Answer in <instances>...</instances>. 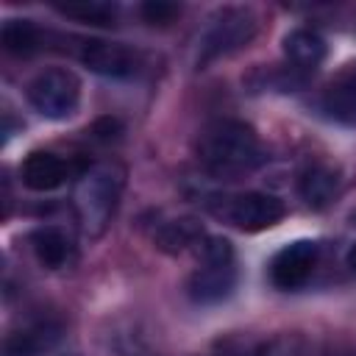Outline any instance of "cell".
<instances>
[{"label": "cell", "instance_id": "6da1fadb", "mask_svg": "<svg viewBox=\"0 0 356 356\" xmlns=\"http://www.w3.org/2000/svg\"><path fill=\"white\" fill-rule=\"evenodd\" d=\"M197 159L214 178L234 181L253 172L264 161L256 131L239 120H217L203 128L197 139Z\"/></svg>", "mask_w": 356, "mask_h": 356}, {"label": "cell", "instance_id": "7a4b0ae2", "mask_svg": "<svg viewBox=\"0 0 356 356\" xmlns=\"http://www.w3.org/2000/svg\"><path fill=\"white\" fill-rule=\"evenodd\" d=\"M122 181L125 172L120 164L114 161H103L95 167H86L78 175L75 192H72V203H75V214L81 222V231L89 239H97L106 234V228L114 220L120 195H122Z\"/></svg>", "mask_w": 356, "mask_h": 356}, {"label": "cell", "instance_id": "3957f363", "mask_svg": "<svg viewBox=\"0 0 356 356\" xmlns=\"http://www.w3.org/2000/svg\"><path fill=\"white\" fill-rule=\"evenodd\" d=\"M200 267L189 275L186 292L195 303L211 306L225 300L236 286V256L225 236H206L197 248Z\"/></svg>", "mask_w": 356, "mask_h": 356}, {"label": "cell", "instance_id": "277c9868", "mask_svg": "<svg viewBox=\"0 0 356 356\" xmlns=\"http://www.w3.org/2000/svg\"><path fill=\"white\" fill-rule=\"evenodd\" d=\"M256 14L250 8H242V6H228V8H220L206 31L200 33V42H197V56H195V67L197 70H206L209 64L242 50L253 36H256Z\"/></svg>", "mask_w": 356, "mask_h": 356}, {"label": "cell", "instance_id": "5b68a950", "mask_svg": "<svg viewBox=\"0 0 356 356\" xmlns=\"http://www.w3.org/2000/svg\"><path fill=\"white\" fill-rule=\"evenodd\" d=\"M28 103L44 120H67L78 111L81 81L67 67H47L28 83Z\"/></svg>", "mask_w": 356, "mask_h": 356}, {"label": "cell", "instance_id": "8992f818", "mask_svg": "<svg viewBox=\"0 0 356 356\" xmlns=\"http://www.w3.org/2000/svg\"><path fill=\"white\" fill-rule=\"evenodd\" d=\"M317 259H320V245L312 239H295L284 245L270 261V284L281 292L300 289L312 278Z\"/></svg>", "mask_w": 356, "mask_h": 356}, {"label": "cell", "instance_id": "52a82bcc", "mask_svg": "<svg viewBox=\"0 0 356 356\" xmlns=\"http://www.w3.org/2000/svg\"><path fill=\"white\" fill-rule=\"evenodd\" d=\"M284 203L273 195L264 192H245L228 200L225 206V220L231 225H236L239 231H264L273 228L275 222H281L284 217Z\"/></svg>", "mask_w": 356, "mask_h": 356}, {"label": "cell", "instance_id": "ba28073f", "mask_svg": "<svg viewBox=\"0 0 356 356\" xmlns=\"http://www.w3.org/2000/svg\"><path fill=\"white\" fill-rule=\"evenodd\" d=\"M81 61L106 78H131L139 70V56L125 47L122 42H106V39H86L81 44Z\"/></svg>", "mask_w": 356, "mask_h": 356}, {"label": "cell", "instance_id": "9c48e42d", "mask_svg": "<svg viewBox=\"0 0 356 356\" xmlns=\"http://www.w3.org/2000/svg\"><path fill=\"white\" fill-rule=\"evenodd\" d=\"M339 189H342V178H339V170H334L331 164L312 161L298 175V195L309 209L331 206L337 200Z\"/></svg>", "mask_w": 356, "mask_h": 356}, {"label": "cell", "instance_id": "30bf717a", "mask_svg": "<svg viewBox=\"0 0 356 356\" xmlns=\"http://www.w3.org/2000/svg\"><path fill=\"white\" fill-rule=\"evenodd\" d=\"M19 178L31 192H53L70 178V164L50 150H33L25 156Z\"/></svg>", "mask_w": 356, "mask_h": 356}, {"label": "cell", "instance_id": "8fae6325", "mask_svg": "<svg viewBox=\"0 0 356 356\" xmlns=\"http://www.w3.org/2000/svg\"><path fill=\"white\" fill-rule=\"evenodd\" d=\"M320 106L331 120L342 125H356V61L345 64L337 72V78L325 86Z\"/></svg>", "mask_w": 356, "mask_h": 356}, {"label": "cell", "instance_id": "7c38bea8", "mask_svg": "<svg viewBox=\"0 0 356 356\" xmlns=\"http://www.w3.org/2000/svg\"><path fill=\"white\" fill-rule=\"evenodd\" d=\"M61 337V325L39 320L33 325H25L6 337L3 356H44Z\"/></svg>", "mask_w": 356, "mask_h": 356}, {"label": "cell", "instance_id": "4fadbf2b", "mask_svg": "<svg viewBox=\"0 0 356 356\" xmlns=\"http://www.w3.org/2000/svg\"><path fill=\"white\" fill-rule=\"evenodd\" d=\"M284 56L292 70L314 72L325 58V42L312 28H295L284 36Z\"/></svg>", "mask_w": 356, "mask_h": 356}, {"label": "cell", "instance_id": "5bb4252c", "mask_svg": "<svg viewBox=\"0 0 356 356\" xmlns=\"http://www.w3.org/2000/svg\"><path fill=\"white\" fill-rule=\"evenodd\" d=\"M31 248L36 261L47 270H61L75 259V248L61 228H36L31 234Z\"/></svg>", "mask_w": 356, "mask_h": 356}, {"label": "cell", "instance_id": "9a60e30c", "mask_svg": "<svg viewBox=\"0 0 356 356\" xmlns=\"http://www.w3.org/2000/svg\"><path fill=\"white\" fill-rule=\"evenodd\" d=\"M206 239L200 222L181 217V220H170L156 231V245L164 253H184L189 248H200V242Z\"/></svg>", "mask_w": 356, "mask_h": 356}, {"label": "cell", "instance_id": "2e32d148", "mask_svg": "<svg viewBox=\"0 0 356 356\" xmlns=\"http://www.w3.org/2000/svg\"><path fill=\"white\" fill-rule=\"evenodd\" d=\"M0 44L11 56H31L42 44V31L31 19H6L0 31Z\"/></svg>", "mask_w": 356, "mask_h": 356}, {"label": "cell", "instance_id": "e0dca14e", "mask_svg": "<svg viewBox=\"0 0 356 356\" xmlns=\"http://www.w3.org/2000/svg\"><path fill=\"white\" fill-rule=\"evenodd\" d=\"M56 8L64 17H72L78 22L86 25H111L117 17V6L114 3H103V0H72V3H56Z\"/></svg>", "mask_w": 356, "mask_h": 356}, {"label": "cell", "instance_id": "ac0fdd59", "mask_svg": "<svg viewBox=\"0 0 356 356\" xmlns=\"http://www.w3.org/2000/svg\"><path fill=\"white\" fill-rule=\"evenodd\" d=\"M139 14L150 25H170V22H175L181 17V6L167 3V0H147V3H142Z\"/></svg>", "mask_w": 356, "mask_h": 356}, {"label": "cell", "instance_id": "d6986e66", "mask_svg": "<svg viewBox=\"0 0 356 356\" xmlns=\"http://www.w3.org/2000/svg\"><path fill=\"white\" fill-rule=\"evenodd\" d=\"M117 131H120V125H117V120H111V117H106V120H100V122L95 125V134H97L100 139H111V136H117Z\"/></svg>", "mask_w": 356, "mask_h": 356}, {"label": "cell", "instance_id": "ffe728a7", "mask_svg": "<svg viewBox=\"0 0 356 356\" xmlns=\"http://www.w3.org/2000/svg\"><path fill=\"white\" fill-rule=\"evenodd\" d=\"M345 261H348V267L356 273V245H350V250H348V256H345Z\"/></svg>", "mask_w": 356, "mask_h": 356}, {"label": "cell", "instance_id": "44dd1931", "mask_svg": "<svg viewBox=\"0 0 356 356\" xmlns=\"http://www.w3.org/2000/svg\"><path fill=\"white\" fill-rule=\"evenodd\" d=\"M342 356H356V345H353V348H348V350H345Z\"/></svg>", "mask_w": 356, "mask_h": 356}]
</instances>
